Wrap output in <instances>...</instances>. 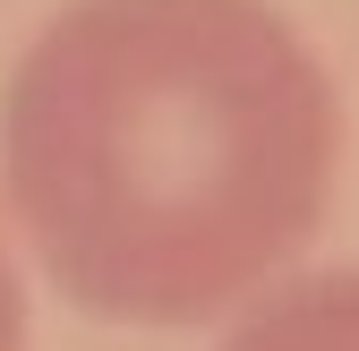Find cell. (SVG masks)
Here are the masks:
<instances>
[{
    "label": "cell",
    "mask_w": 359,
    "mask_h": 351,
    "mask_svg": "<svg viewBox=\"0 0 359 351\" xmlns=\"http://www.w3.org/2000/svg\"><path fill=\"white\" fill-rule=\"evenodd\" d=\"M342 180V95L265 0H69L0 103L34 266L103 326H214L283 283Z\"/></svg>",
    "instance_id": "cell-1"
},
{
    "label": "cell",
    "mask_w": 359,
    "mask_h": 351,
    "mask_svg": "<svg viewBox=\"0 0 359 351\" xmlns=\"http://www.w3.org/2000/svg\"><path fill=\"white\" fill-rule=\"evenodd\" d=\"M222 351H359V266L265 283L248 309H231Z\"/></svg>",
    "instance_id": "cell-2"
},
{
    "label": "cell",
    "mask_w": 359,
    "mask_h": 351,
    "mask_svg": "<svg viewBox=\"0 0 359 351\" xmlns=\"http://www.w3.org/2000/svg\"><path fill=\"white\" fill-rule=\"evenodd\" d=\"M0 351H26V283H18L9 240H0Z\"/></svg>",
    "instance_id": "cell-3"
}]
</instances>
